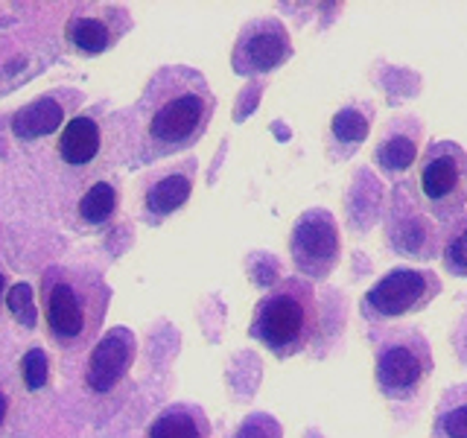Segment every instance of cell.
<instances>
[{"instance_id":"20","label":"cell","mask_w":467,"mask_h":438,"mask_svg":"<svg viewBox=\"0 0 467 438\" xmlns=\"http://www.w3.org/2000/svg\"><path fill=\"white\" fill-rule=\"evenodd\" d=\"M111 211H114V190L102 182L88 190L79 204V214L88 219V223H102L106 216H111Z\"/></svg>"},{"instance_id":"6","label":"cell","mask_w":467,"mask_h":438,"mask_svg":"<svg viewBox=\"0 0 467 438\" xmlns=\"http://www.w3.org/2000/svg\"><path fill=\"white\" fill-rule=\"evenodd\" d=\"M289 252L301 275L327 277L342 260V234L333 214L325 208L304 211L289 234Z\"/></svg>"},{"instance_id":"10","label":"cell","mask_w":467,"mask_h":438,"mask_svg":"<svg viewBox=\"0 0 467 438\" xmlns=\"http://www.w3.org/2000/svg\"><path fill=\"white\" fill-rule=\"evenodd\" d=\"M371 120H374V106L368 102H350V106H342L333 114L330 120V150L333 158H350L354 152H359V146L365 143V138L371 135Z\"/></svg>"},{"instance_id":"18","label":"cell","mask_w":467,"mask_h":438,"mask_svg":"<svg viewBox=\"0 0 467 438\" xmlns=\"http://www.w3.org/2000/svg\"><path fill=\"white\" fill-rule=\"evenodd\" d=\"M150 438H204V433L196 415L184 412V409H172L152 423Z\"/></svg>"},{"instance_id":"14","label":"cell","mask_w":467,"mask_h":438,"mask_svg":"<svg viewBox=\"0 0 467 438\" xmlns=\"http://www.w3.org/2000/svg\"><path fill=\"white\" fill-rule=\"evenodd\" d=\"M62 123V106L53 99H41L36 106H26L12 117V129L18 138H38L50 135Z\"/></svg>"},{"instance_id":"17","label":"cell","mask_w":467,"mask_h":438,"mask_svg":"<svg viewBox=\"0 0 467 438\" xmlns=\"http://www.w3.org/2000/svg\"><path fill=\"white\" fill-rule=\"evenodd\" d=\"M444 269L456 277H467V216H459L456 223L447 228V237L441 245Z\"/></svg>"},{"instance_id":"8","label":"cell","mask_w":467,"mask_h":438,"mask_svg":"<svg viewBox=\"0 0 467 438\" xmlns=\"http://www.w3.org/2000/svg\"><path fill=\"white\" fill-rule=\"evenodd\" d=\"M420 120L409 114L391 117L374 146V164L379 167V172L389 175V179H403L420 158Z\"/></svg>"},{"instance_id":"3","label":"cell","mask_w":467,"mask_h":438,"mask_svg":"<svg viewBox=\"0 0 467 438\" xmlns=\"http://www.w3.org/2000/svg\"><path fill=\"white\" fill-rule=\"evenodd\" d=\"M432 350L423 333L415 328L389 330L377 342L374 383L389 401H412L432 377Z\"/></svg>"},{"instance_id":"7","label":"cell","mask_w":467,"mask_h":438,"mask_svg":"<svg viewBox=\"0 0 467 438\" xmlns=\"http://www.w3.org/2000/svg\"><path fill=\"white\" fill-rule=\"evenodd\" d=\"M292 56V44L281 21H257L243 33L234 50V68L240 73H269Z\"/></svg>"},{"instance_id":"15","label":"cell","mask_w":467,"mask_h":438,"mask_svg":"<svg viewBox=\"0 0 467 438\" xmlns=\"http://www.w3.org/2000/svg\"><path fill=\"white\" fill-rule=\"evenodd\" d=\"M50 328L58 336H77L82 330V307L67 284H58L50 292Z\"/></svg>"},{"instance_id":"4","label":"cell","mask_w":467,"mask_h":438,"mask_svg":"<svg viewBox=\"0 0 467 438\" xmlns=\"http://www.w3.org/2000/svg\"><path fill=\"white\" fill-rule=\"evenodd\" d=\"M441 292V281L430 269L398 266L389 269L379 281L365 292L359 310L368 321H389L400 316L420 313Z\"/></svg>"},{"instance_id":"19","label":"cell","mask_w":467,"mask_h":438,"mask_svg":"<svg viewBox=\"0 0 467 438\" xmlns=\"http://www.w3.org/2000/svg\"><path fill=\"white\" fill-rule=\"evenodd\" d=\"M67 38L85 53H99L109 44V29L94 18H73L67 24Z\"/></svg>"},{"instance_id":"1","label":"cell","mask_w":467,"mask_h":438,"mask_svg":"<svg viewBox=\"0 0 467 438\" xmlns=\"http://www.w3.org/2000/svg\"><path fill=\"white\" fill-rule=\"evenodd\" d=\"M318 328L316 292L306 281H286L260 301L252 336L277 357H292L313 339Z\"/></svg>"},{"instance_id":"12","label":"cell","mask_w":467,"mask_h":438,"mask_svg":"<svg viewBox=\"0 0 467 438\" xmlns=\"http://www.w3.org/2000/svg\"><path fill=\"white\" fill-rule=\"evenodd\" d=\"M432 438H467V383L450 386L435 406Z\"/></svg>"},{"instance_id":"24","label":"cell","mask_w":467,"mask_h":438,"mask_svg":"<svg viewBox=\"0 0 467 438\" xmlns=\"http://www.w3.org/2000/svg\"><path fill=\"white\" fill-rule=\"evenodd\" d=\"M452 348H456V354L464 360L467 365V316L462 318V325L456 328V333H452Z\"/></svg>"},{"instance_id":"2","label":"cell","mask_w":467,"mask_h":438,"mask_svg":"<svg viewBox=\"0 0 467 438\" xmlns=\"http://www.w3.org/2000/svg\"><path fill=\"white\" fill-rule=\"evenodd\" d=\"M415 196L438 225L450 228L467 208V150L456 141H432L418 158Z\"/></svg>"},{"instance_id":"9","label":"cell","mask_w":467,"mask_h":438,"mask_svg":"<svg viewBox=\"0 0 467 438\" xmlns=\"http://www.w3.org/2000/svg\"><path fill=\"white\" fill-rule=\"evenodd\" d=\"M204 117H208V99L196 91H184L155 111L150 131L161 143H182L196 135Z\"/></svg>"},{"instance_id":"5","label":"cell","mask_w":467,"mask_h":438,"mask_svg":"<svg viewBox=\"0 0 467 438\" xmlns=\"http://www.w3.org/2000/svg\"><path fill=\"white\" fill-rule=\"evenodd\" d=\"M447 237V228L438 225L435 219L420 208L415 196H409V187L398 184L391 190V208L386 223V240L398 255L415 257V260H432L441 252Z\"/></svg>"},{"instance_id":"23","label":"cell","mask_w":467,"mask_h":438,"mask_svg":"<svg viewBox=\"0 0 467 438\" xmlns=\"http://www.w3.org/2000/svg\"><path fill=\"white\" fill-rule=\"evenodd\" d=\"M234 438H281V427L269 415H252L248 421H243V427Z\"/></svg>"},{"instance_id":"25","label":"cell","mask_w":467,"mask_h":438,"mask_svg":"<svg viewBox=\"0 0 467 438\" xmlns=\"http://www.w3.org/2000/svg\"><path fill=\"white\" fill-rule=\"evenodd\" d=\"M4 415H6V398L0 394V423H4Z\"/></svg>"},{"instance_id":"16","label":"cell","mask_w":467,"mask_h":438,"mask_svg":"<svg viewBox=\"0 0 467 438\" xmlns=\"http://www.w3.org/2000/svg\"><path fill=\"white\" fill-rule=\"evenodd\" d=\"M190 187H193V184H190L187 175H167V179H161L150 190V199H146V204H150L152 214H170V211L182 208V204L187 202Z\"/></svg>"},{"instance_id":"13","label":"cell","mask_w":467,"mask_h":438,"mask_svg":"<svg viewBox=\"0 0 467 438\" xmlns=\"http://www.w3.org/2000/svg\"><path fill=\"white\" fill-rule=\"evenodd\" d=\"M99 150V129L91 117H73L67 129L62 131L58 152L67 164H88Z\"/></svg>"},{"instance_id":"11","label":"cell","mask_w":467,"mask_h":438,"mask_svg":"<svg viewBox=\"0 0 467 438\" xmlns=\"http://www.w3.org/2000/svg\"><path fill=\"white\" fill-rule=\"evenodd\" d=\"M126 362H129V336L123 330H114L94 348L91 365H88V386L94 391H109L120 380Z\"/></svg>"},{"instance_id":"21","label":"cell","mask_w":467,"mask_h":438,"mask_svg":"<svg viewBox=\"0 0 467 438\" xmlns=\"http://www.w3.org/2000/svg\"><path fill=\"white\" fill-rule=\"evenodd\" d=\"M6 304L21 325H29V328L36 325V304H33V289H29V284H15L6 296Z\"/></svg>"},{"instance_id":"22","label":"cell","mask_w":467,"mask_h":438,"mask_svg":"<svg viewBox=\"0 0 467 438\" xmlns=\"http://www.w3.org/2000/svg\"><path fill=\"white\" fill-rule=\"evenodd\" d=\"M21 374H24L26 389H33V391L47 383V357H44V350H38V348L29 350L21 362Z\"/></svg>"},{"instance_id":"26","label":"cell","mask_w":467,"mask_h":438,"mask_svg":"<svg viewBox=\"0 0 467 438\" xmlns=\"http://www.w3.org/2000/svg\"><path fill=\"white\" fill-rule=\"evenodd\" d=\"M4 289H6V284H4V275H0V296H4Z\"/></svg>"}]
</instances>
